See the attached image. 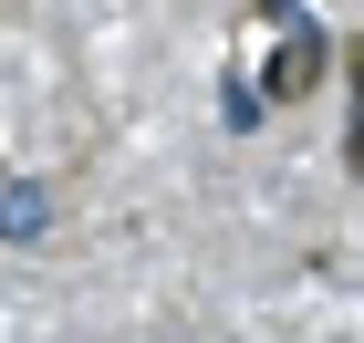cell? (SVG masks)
Listing matches in <instances>:
<instances>
[{"label": "cell", "mask_w": 364, "mask_h": 343, "mask_svg": "<svg viewBox=\"0 0 364 343\" xmlns=\"http://www.w3.org/2000/svg\"><path fill=\"white\" fill-rule=\"evenodd\" d=\"M42 229H53V198H42L31 177H11V187H0V239H42Z\"/></svg>", "instance_id": "1"}, {"label": "cell", "mask_w": 364, "mask_h": 343, "mask_svg": "<svg viewBox=\"0 0 364 343\" xmlns=\"http://www.w3.org/2000/svg\"><path fill=\"white\" fill-rule=\"evenodd\" d=\"M312 62H323V42H312L302 11H291V42H281V62H271V94H312Z\"/></svg>", "instance_id": "2"}, {"label": "cell", "mask_w": 364, "mask_h": 343, "mask_svg": "<svg viewBox=\"0 0 364 343\" xmlns=\"http://www.w3.org/2000/svg\"><path fill=\"white\" fill-rule=\"evenodd\" d=\"M343 156L364 167V73H354V125H343Z\"/></svg>", "instance_id": "3"}, {"label": "cell", "mask_w": 364, "mask_h": 343, "mask_svg": "<svg viewBox=\"0 0 364 343\" xmlns=\"http://www.w3.org/2000/svg\"><path fill=\"white\" fill-rule=\"evenodd\" d=\"M156 343H198V333H177V322H167V333H156Z\"/></svg>", "instance_id": "4"}]
</instances>
